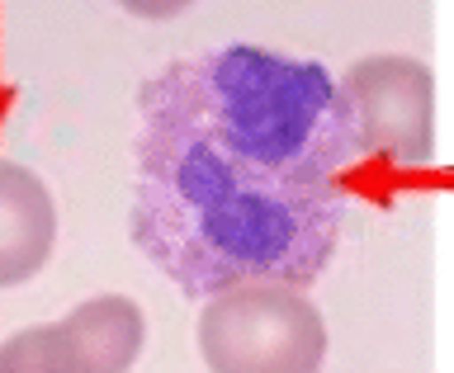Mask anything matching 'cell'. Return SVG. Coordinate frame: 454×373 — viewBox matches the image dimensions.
I'll return each mask as SVG.
<instances>
[{"label": "cell", "mask_w": 454, "mask_h": 373, "mask_svg": "<svg viewBox=\"0 0 454 373\" xmlns=\"http://www.w3.org/2000/svg\"><path fill=\"white\" fill-rule=\"evenodd\" d=\"M133 241L190 298L241 284L308 289L346 222L336 180L255 175L208 152L137 137Z\"/></svg>", "instance_id": "cell-1"}, {"label": "cell", "mask_w": 454, "mask_h": 373, "mask_svg": "<svg viewBox=\"0 0 454 373\" xmlns=\"http://www.w3.org/2000/svg\"><path fill=\"white\" fill-rule=\"evenodd\" d=\"M147 142L208 152L255 175L336 180L364 156L350 99L322 62L251 43L180 57L137 95Z\"/></svg>", "instance_id": "cell-2"}, {"label": "cell", "mask_w": 454, "mask_h": 373, "mask_svg": "<svg viewBox=\"0 0 454 373\" xmlns=\"http://www.w3.org/2000/svg\"><path fill=\"white\" fill-rule=\"evenodd\" d=\"M199 354L208 373H322L326 322L289 284H241L199 312Z\"/></svg>", "instance_id": "cell-3"}, {"label": "cell", "mask_w": 454, "mask_h": 373, "mask_svg": "<svg viewBox=\"0 0 454 373\" xmlns=\"http://www.w3.org/2000/svg\"><path fill=\"white\" fill-rule=\"evenodd\" d=\"M147 340V317L133 298H85L57 322L24 326L0 346V373H128Z\"/></svg>", "instance_id": "cell-4"}, {"label": "cell", "mask_w": 454, "mask_h": 373, "mask_svg": "<svg viewBox=\"0 0 454 373\" xmlns=\"http://www.w3.org/2000/svg\"><path fill=\"white\" fill-rule=\"evenodd\" d=\"M340 90L350 99L360 147L383 161L417 170L435 156V81L417 57H364L346 71Z\"/></svg>", "instance_id": "cell-5"}, {"label": "cell", "mask_w": 454, "mask_h": 373, "mask_svg": "<svg viewBox=\"0 0 454 373\" xmlns=\"http://www.w3.org/2000/svg\"><path fill=\"white\" fill-rule=\"evenodd\" d=\"M57 246V204L28 166L0 156V289L43 275Z\"/></svg>", "instance_id": "cell-6"}, {"label": "cell", "mask_w": 454, "mask_h": 373, "mask_svg": "<svg viewBox=\"0 0 454 373\" xmlns=\"http://www.w3.org/2000/svg\"><path fill=\"white\" fill-rule=\"evenodd\" d=\"M128 14H137V19H176L180 10H190L194 0H119Z\"/></svg>", "instance_id": "cell-7"}]
</instances>
